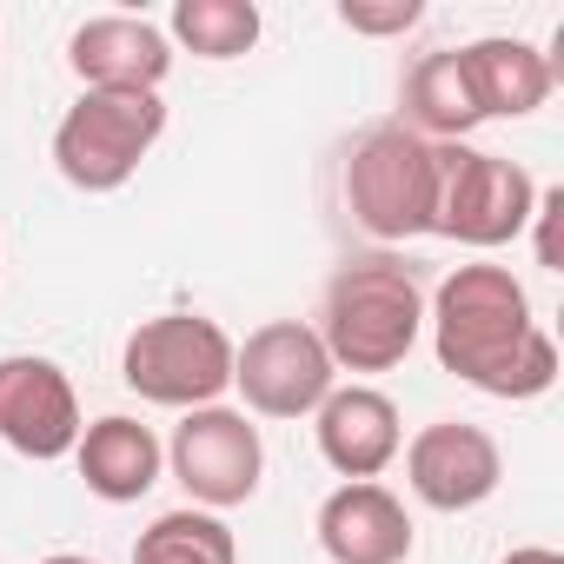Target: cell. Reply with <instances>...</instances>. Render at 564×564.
Returning a JSON list of instances; mask_svg holds the SVG:
<instances>
[{"label": "cell", "mask_w": 564, "mask_h": 564, "mask_svg": "<svg viewBox=\"0 0 564 564\" xmlns=\"http://www.w3.org/2000/svg\"><path fill=\"white\" fill-rule=\"evenodd\" d=\"M333 386L339 366L306 319H272L246 333V346H232V392L259 419H313L333 399Z\"/></svg>", "instance_id": "52a82bcc"}, {"label": "cell", "mask_w": 564, "mask_h": 564, "mask_svg": "<svg viewBox=\"0 0 564 564\" xmlns=\"http://www.w3.org/2000/svg\"><path fill=\"white\" fill-rule=\"evenodd\" d=\"M531 206H538V180L518 160L478 153V147H438L432 232H445L471 252H491V246H511L531 226Z\"/></svg>", "instance_id": "8992f818"}, {"label": "cell", "mask_w": 564, "mask_h": 564, "mask_svg": "<svg viewBox=\"0 0 564 564\" xmlns=\"http://www.w3.org/2000/svg\"><path fill=\"white\" fill-rule=\"evenodd\" d=\"M557 226H564V186H538V206H531V226H524V232H538V265H544V272H564V239H557Z\"/></svg>", "instance_id": "ffe728a7"}, {"label": "cell", "mask_w": 564, "mask_h": 564, "mask_svg": "<svg viewBox=\"0 0 564 564\" xmlns=\"http://www.w3.org/2000/svg\"><path fill=\"white\" fill-rule=\"evenodd\" d=\"M120 379L147 405H173V412L219 405V392H232V339L206 313L140 319L120 346Z\"/></svg>", "instance_id": "277c9868"}, {"label": "cell", "mask_w": 564, "mask_h": 564, "mask_svg": "<svg viewBox=\"0 0 564 564\" xmlns=\"http://www.w3.org/2000/svg\"><path fill=\"white\" fill-rule=\"evenodd\" d=\"M74 465H80V478H87V491H94L100 505H140V498L160 485L166 445L153 438V425H140V419H127V412H107V419L80 425Z\"/></svg>", "instance_id": "5bb4252c"}, {"label": "cell", "mask_w": 564, "mask_h": 564, "mask_svg": "<svg viewBox=\"0 0 564 564\" xmlns=\"http://www.w3.org/2000/svg\"><path fill=\"white\" fill-rule=\"evenodd\" d=\"M160 133H166V100L160 94H94V87H80V100L54 127V166L80 193H120L140 173V160L160 147Z\"/></svg>", "instance_id": "5b68a950"}, {"label": "cell", "mask_w": 564, "mask_h": 564, "mask_svg": "<svg viewBox=\"0 0 564 564\" xmlns=\"http://www.w3.org/2000/svg\"><path fill=\"white\" fill-rule=\"evenodd\" d=\"M319 346L339 372H392L412 359L425 333V286L399 252H359L326 279Z\"/></svg>", "instance_id": "7a4b0ae2"}, {"label": "cell", "mask_w": 564, "mask_h": 564, "mask_svg": "<svg viewBox=\"0 0 564 564\" xmlns=\"http://www.w3.org/2000/svg\"><path fill=\"white\" fill-rule=\"evenodd\" d=\"M67 67L94 94H160V80L173 74V41L140 14H94L74 28Z\"/></svg>", "instance_id": "8fae6325"}, {"label": "cell", "mask_w": 564, "mask_h": 564, "mask_svg": "<svg viewBox=\"0 0 564 564\" xmlns=\"http://www.w3.org/2000/svg\"><path fill=\"white\" fill-rule=\"evenodd\" d=\"M41 564H94V557H80V551H54V557H41Z\"/></svg>", "instance_id": "7402d4cb"}, {"label": "cell", "mask_w": 564, "mask_h": 564, "mask_svg": "<svg viewBox=\"0 0 564 564\" xmlns=\"http://www.w3.org/2000/svg\"><path fill=\"white\" fill-rule=\"evenodd\" d=\"M419 14H425L419 0H346V8H339V28L372 34V41H392V34H412Z\"/></svg>", "instance_id": "d6986e66"}, {"label": "cell", "mask_w": 564, "mask_h": 564, "mask_svg": "<svg viewBox=\"0 0 564 564\" xmlns=\"http://www.w3.org/2000/svg\"><path fill=\"white\" fill-rule=\"evenodd\" d=\"M346 206L386 246L432 232V213H438V147L419 140L399 120L366 127L352 140V153H346Z\"/></svg>", "instance_id": "3957f363"}, {"label": "cell", "mask_w": 564, "mask_h": 564, "mask_svg": "<svg viewBox=\"0 0 564 564\" xmlns=\"http://www.w3.org/2000/svg\"><path fill=\"white\" fill-rule=\"evenodd\" d=\"M0 445L34 458V465L74 458V445H80V399H74V379L54 359H34V352L0 359Z\"/></svg>", "instance_id": "9c48e42d"}, {"label": "cell", "mask_w": 564, "mask_h": 564, "mask_svg": "<svg viewBox=\"0 0 564 564\" xmlns=\"http://www.w3.org/2000/svg\"><path fill=\"white\" fill-rule=\"evenodd\" d=\"M405 485L432 511H478L505 485V452L485 425L465 419H432L405 445Z\"/></svg>", "instance_id": "30bf717a"}, {"label": "cell", "mask_w": 564, "mask_h": 564, "mask_svg": "<svg viewBox=\"0 0 564 564\" xmlns=\"http://www.w3.org/2000/svg\"><path fill=\"white\" fill-rule=\"evenodd\" d=\"M133 564H239V538H232V524L219 511L180 505V511H160L140 531Z\"/></svg>", "instance_id": "e0dca14e"}, {"label": "cell", "mask_w": 564, "mask_h": 564, "mask_svg": "<svg viewBox=\"0 0 564 564\" xmlns=\"http://www.w3.org/2000/svg\"><path fill=\"white\" fill-rule=\"evenodd\" d=\"M458 61H465L478 120H531L557 87V67L531 41H511V34H485V41L458 47Z\"/></svg>", "instance_id": "9a60e30c"}, {"label": "cell", "mask_w": 564, "mask_h": 564, "mask_svg": "<svg viewBox=\"0 0 564 564\" xmlns=\"http://www.w3.org/2000/svg\"><path fill=\"white\" fill-rule=\"evenodd\" d=\"M425 326L438 366L485 399H544L557 386V346L531 319V293L511 265H452L425 306Z\"/></svg>", "instance_id": "6da1fadb"}, {"label": "cell", "mask_w": 564, "mask_h": 564, "mask_svg": "<svg viewBox=\"0 0 564 564\" xmlns=\"http://www.w3.org/2000/svg\"><path fill=\"white\" fill-rule=\"evenodd\" d=\"M498 564H564V557H557L551 544H518V551H505Z\"/></svg>", "instance_id": "44dd1931"}, {"label": "cell", "mask_w": 564, "mask_h": 564, "mask_svg": "<svg viewBox=\"0 0 564 564\" xmlns=\"http://www.w3.org/2000/svg\"><path fill=\"white\" fill-rule=\"evenodd\" d=\"M319 425V458L359 485V478H379L399 452H405V425H399V405L379 392V386H333V399L313 412Z\"/></svg>", "instance_id": "4fadbf2b"}, {"label": "cell", "mask_w": 564, "mask_h": 564, "mask_svg": "<svg viewBox=\"0 0 564 564\" xmlns=\"http://www.w3.org/2000/svg\"><path fill=\"white\" fill-rule=\"evenodd\" d=\"M259 8L252 0H180L173 21H166V41L199 54V61H239L259 47Z\"/></svg>", "instance_id": "ac0fdd59"}, {"label": "cell", "mask_w": 564, "mask_h": 564, "mask_svg": "<svg viewBox=\"0 0 564 564\" xmlns=\"http://www.w3.org/2000/svg\"><path fill=\"white\" fill-rule=\"evenodd\" d=\"M419 544L412 531V511L392 485L379 478H359V485H339L326 505H319V551L333 564H405Z\"/></svg>", "instance_id": "7c38bea8"}, {"label": "cell", "mask_w": 564, "mask_h": 564, "mask_svg": "<svg viewBox=\"0 0 564 564\" xmlns=\"http://www.w3.org/2000/svg\"><path fill=\"white\" fill-rule=\"evenodd\" d=\"M166 465L199 511H232L259 491L265 445L239 405H199V412H180V425L166 438Z\"/></svg>", "instance_id": "ba28073f"}, {"label": "cell", "mask_w": 564, "mask_h": 564, "mask_svg": "<svg viewBox=\"0 0 564 564\" xmlns=\"http://www.w3.org/2000/svg\"><path fill=\"white\" fill-rule=\"evenodd\" d=\"M399 107H405L399 127H412L419 140H432V147H465V133L478 127V100H471V80H465L458 47H438V54L412 61V74H405V87H399Z\"/></svg>", "instance_id": "2e32d148"}]
</instances>
